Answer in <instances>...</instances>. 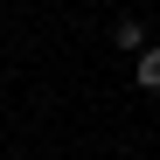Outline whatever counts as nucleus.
<instances>
[{"label": "nucleus", "mask_w": 160, "mask_h": 160, "mask_svg": "<svg viewBox=\"0 0 160 160\" xmlns=\"http://www.w3.org/2000/svg\"><path fill=\"white\" fill-rule=\"evenodd\" d=\"M132 84H139V91H160V42L146 49L139 63H132Z\"/></svg>", "instance_id": "obj_2"}, {"label": "nucleus", "mask_w": 160, "mask_h": 160, "mask_svg": "<svg viewBox=\"0 0 160 160\" xmlns=\"http://www.w3.org/2000/svg\"><path fill=\"white\" fill-rule=\"evenodd\" d=\"M112 42L125 49V56H146V49H153V42H146V21H132V14H118V28H112Z\"/></svg>", "instance_id": "obj_1"}]
</instances>
